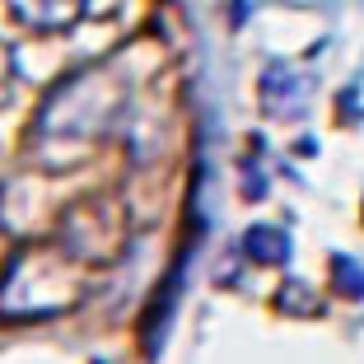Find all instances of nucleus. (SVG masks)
Here are the masks:
<instances>
[{
  "instance_id": "obj_1",
  "label": "nucleus",
  "mask_w": 364,
  "mask_h": 364,
  "mask_svg": "<svg viewBox=\"0 0 364 364\" xmlns=\"http://www.w3.org/2000/svg\"><path fill=\"white\" fill-rule=\"evenodd\" d=\"M247 252L257 262H280L285 257V238H280L276 229H252V234H247Z\"/></svg>"
},
{
  "instance_id": "obj_2",
  "label": "nucleus",
  "mask_w": 364,
  "mask_h": 364,
  "mask_svg": "<svg viewBox=\"0 0 364 364\" xmlns=\"http://www.w3.org/2000/svg\"><path fill=\"white\" fill-rule=\"evenodd\" d=\"M336 276H341V289H346V294H364V271L355 267L350 257H336Z\"/></svg>"
}]
</instances>
